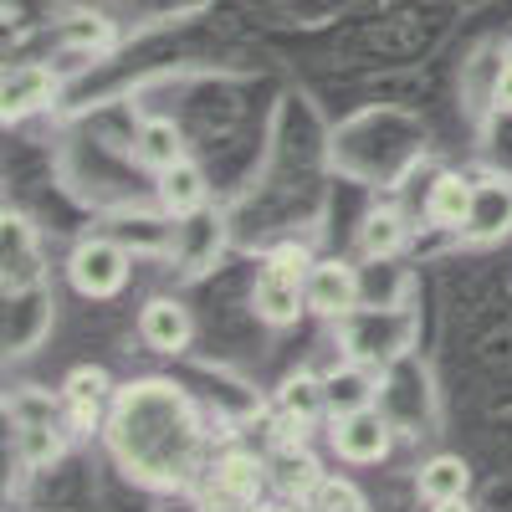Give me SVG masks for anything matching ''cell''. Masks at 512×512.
I'll list each match as a JSON object with an SVG mask.
<instances>
[{
    "instance_id": "obj_23",
    "label": "cell",
    "mask_w": 512,
    "mask_h": 512,
    "mask_svg": "<svg viewBox=\"0 0 512 512\" xmlns=\"http://www.w3.org/2000/svg\"><path fill=\"white\" fill-rule=\"evenodd\" d=\"M492 113H507L512 118V52L497 62V72H492Z\"/></svg>"
},
{
    "instance_id": "obj_16",
    "label": "cell",
    "mask_w": 512,
    "mask_h": 512,
    "mask_svg": "<svg viewBox=\"0 0 512 512\" xmlns=\"http://www.w3.org/2000/svg\"><path fill=\"white\" fill-rule=\"evenodd\" d=\"M323 390H328V415H349L364 405H379V369L369 364H338L333 374H323Z\"/></svg>"
},
{
    "instance_id": "obj_2",
    "label": "cell",
    "mask_w": 512,
    "mask_h": 512,
    "mask_svg": "<svg viewBox=\"0 0 512 512\" xmlns=\"http://www.w3.org/2000/svg\"><path fill=\"white\" fill-rule=\"evenodd\" d=\"M318 256L297 241H282L262 256V267H256V282H251V308L267 328H292L297 318L308 313V272H313Z\"/></svg>"
},
{
    "instance_id": "obj_10",
    "label": "cell",
    "mask_w": 512,
    "mask_h": 512,
    "mask_svg": "<svg viewBox=\"0 0 512 512\" xmlns=\"http://www.w3.org/2000/svg\"><path fill=\"white\" fill-rule=\"evenodd\" d=\"M57 103V77L52 67H41V62H21L6 72V88H0V113H6V123H21L41 108H52Z\"/></svg>"
},
{
    "instance_id": "obj_4",
    "label": "cell",
    "mask_w": 512,
    "mask_h": 512,
    "mask_svg": "<svg viewBox=\"0 0 512 512\" xmlns=\"http://www.w3.org/2000/svg\"><path fill=\"white\" fill-rule=\"evenodd\" d=\"M200 512H251L267 492V461L256 451H221L210 472H200Z\"/></svg>"
},
{
    "instance_id": "obj_18",
    "label": "cell",
    "mask_w": 512,
    "mask_h": 512,
    "mask_svg": "<svg viewBox=\"0 0 512 512\" xmlns=\"http://www.w3.org/2000/svg\"><path fill=\"white\" fill-rule=\"evenodd\" d=\"M277 415L313 431L318 420H328V390H323V374H292L282 390H277Z\"/></svg>"
},
{
    "instance_id": "obj_9",
    "label": "cell",
    "mask_w": 512,
    "mask_h": 512,
    "mask_svg": "<svg viewBox=\"0 0 512 512\" xmlns=\"http://www.w3.org/2000/svg\"><path fill=\"white\" fill-rule=\"evenodd\" d=\"M139 338L154 354H185L195 338V318L180 297H149L139 308Z\"/></svg>"
},
{
    "instance_id": "obj_22",
    "label": "cell",
    "mask_w": 512,
    "mask_h": 512,
    "mask_svg": "<svg viewBox=\"0 0 512 512\" xmlns=\"http://www.w3.org/2000/svg\"><path fill=\"white\" fill-rule=\"evenodd\" d=\"M108 21L103 16H93V11H77V16H67L62 21V41H72L77 52H93V47H108Z\"/></svg>"
},
{
    "instance_id": "obj_14",
    "label": "cell",
    "mask_w": 512,
    "mask_h": 512,
    "mask_svg": "<svg viewBox=\"0 0 512 512\" xmlns=\"http://www.w3.org/2000/svg\"><path fill=\"white\" fill-rule=\"evenodd\" d=\"M364 262H395V256L410 246V221L400 216L395 205H374L369 216L359 221V236H354Z\"/></svg>"
},
{
    "instance_id": "obj_20",
    "label": "cell",
    "mask_w": 512,
    "mask_h": 512,
    "mask_svg": "<svg viewBox=\"0 0 512 512\" xmlns=\"http://www.w3.org/2000/svg\"><path fill=\"white\" fill-rule=\"evenodd\" d=\"M359 297H364V308H405L410 272L400 267V256L395 262H364L359 267Z\"/></svg>"
},
{
    "instance_id": "obj_7",
    "label": "cell",
    "mask_w": 512,
    "mask_h": 512,
    "mask_svg": "<svg viewBox=\"0 0 512 512\" xmlns=\"http://www.w3.org/2000/svg\"><path fill=\"white\" fill-rule=\"evenodd\" d=\"M62 415H67V431L72 436H93V431H103L108 425V405H113V395H118V384L108 379V369H98V364H77V369H67V379H62Z\"/></svg>"
},
{
    "instance_id": "obj_12",
    "label": "cell",
    "mask_w": 512,
    "mask_h": 512,
    "mask_svg": "<svg viewBox=\"0 0 512 512\" xmlns=\"http://www.w3.org/2000/svg\"><path fill=\"white\" fill-rule=\"evenodd\" d=\"M159 185V210L169 221H185V216H200V210H210V180H205V169L195 159H180V164H169L164 175H154Z\"/></svg>"
},
{
    "instance_id": "obj_3",
    "label": "cell",
    "mask_w": 512,
    "mask_h": 512,
    "mask_svg": "<svg viewBox=\"0 0 512 512\" xmlns=\"http://www.w3.org/2000/svg\"><path fill=\"white\" fill-rule=\"evenodd\" d=\"M338 344H344V354L354 364H369V369H390L400 359H410L415 349V313L410 308H354L349 318H338Z\"/></svg>"
},
{
    "instance_id": "obj_25",
    "label": "cell",
    "mask_w": 512,
    "mask_h": 512,
    "mask_svg": "<svg viewBox=\"0 0 512 512\" xmlns=\"http://www.w3.org/2000/svg\"><path fill=\"white\" fill-rule=\"evenodd\" d=\"M277 512H318V507H313V502H308V497H287V502H282V507H277Z\"/></svg>"
},
{
    "instance_id": "obj_13",
    "label": "cell",
    "mask_w": 512,
    "mask_h": 512,
    "mask_svg": "<svg viewBox=\"0 0 512 512\" xmlns=\"http://www.w3.org/2000/svg\"><path fill=\"white\" fill-rule=\"evenodd\" d=\"M472 200H477V180L446 169V175H436L431 190H425V221H431L436 231H456L461 236L466 221H472Z\"/></svg>"
},
{
    "instance_id": "obj_19",
    "label": "cell",
    "mask_w": 512,
    "mask_h": 512,
    "mask_svg": "<svg viewBox=\"0 0 512 512\" xmlns=\"http://www.w3.org/2000/svg\"><path fill=\"white\" fill-rule=\"evenodd\" d=\"M415 492L425 502H451V497H466L472 492V466H466L461 456L441 451L431 461H420V472H415Z\"/></svg>"
},
{
    "instance_id": "obj_11",
    "label": "cell",
    "mask_w": 512,
    "mask_h": 512,
    "mask_svg": "<svg viewBox=\"0 0 512 512\" xmlns=\"http://www.w3.org/2000/svg\"><path fill=\"white\" fill-rule=\"evenodd\" d=\"M502 236H512V180H477L472 221H466L461 241H472V246H497Z\"/></svg>"
},
{
    "instance_id": "obj_21",
    "label": "cell",
    "mask_w": 512,
    "mask_h": 512,
    "mask_svg": "<svg viewBox=\"0 0 512 512\" xmlns=\"http://www.w3.org/2000/svg\"><path fill=\"white\" fill-rule=\"evenodd\" d=\"M67 425H21L16 431V451H21V461L26 466H47V461H57L62 451H67Z\"/></svg>"
},
{
    "instance_id": "obj_5",
    "label": "cell",
    "mask_w": 512,
    "mask_h": 512,
    "mask_svg": "<svg viewBox=\"0 0 512 512\" xmlns=\"http://www.w3.org/2000/svg\"><path fill=\"white\" fill-rule=\"evenodd\" d=\"M128 272H134V256H128L123 241L113 236H82L67 251V282L77 297H93V303H108L128 287Z\"/></svg>"
},
{
    "instance_id": "obj_24",
    "label": "cell",
    "mask_w": 512,
    "mask_h": 512,
    "mask_svg": "<svg viewBox=\"0 0 512 512\" xmlns=\"http://www.w3.org/2000/svg\"><path fill=\"white\" fill-rule=\"evenodd\" d=\"M431 512H477L466 497H451V502H431Z\"/></svg>"
},
{
    "instance_id": "obj_8",
    "label": "cell",
    "mask_w": 512,
    "mask_h": 512,
    "mask_svg": "<svg viewBox=\"0 0 512 512\" xmlns=\"http://www.w3.org/2000/svg\"><path fill=\"white\" fill-rule=\"evenodd\" d=\"M303 292H308V313L328 318V323L349 318L364 303V297H359V267L344 262V256H318L308 282H303Z\"/></svg>"
},
{
    "instance_id": "obj_17",
    "label": "cell",
    "mask_w": 512,
    "mask_h": 512,
    "mask_svg": "<svg viewBox=\"0 0 512 512\" xmlns=\"http://www.w3.org/2000/svg\"><path fill=\"white\" fill-rule=\"evenodd\" d=\"M134 159L149 169V175H164L169 164L190 159V154H185V128H180L175 118H149V123H139V134H134Z\"/></svg>"
},
{
    "instance_id": "obj_6",
    "label": "cell",
    "mask_w": 512,
    "mask_h": 512,
    "mask_svg": "<svg viewBox=\"0 0 512 512\" xmlns=\"http://www.w3.org/2000/svg\"><path fill=\"white\" fill-rule=\"evenodd\" d=\"M328 446L344 466H379L395 451V420L379 405L349 410V415H328Z\"/></svg>"
},
{
    "instance_id": "obj_15",
    "label": "cell",
    "mask_w": 512,
    "mask_h": 512,
    "mask_svg": "<svg viewBox=\"0 0 512 512\" xmlns=\"http://www.w3.org/2000/svg\"><path fill=\"white\" fill-rule=\"evenodd\" d=\"M169 251H175V262L180 272H205L210 262H216V251H221V221L210 216V210H200V216H185L175 221V236H169Z\"/></svg>"
},
{
    "instance_id": "obj_26",
    "label": "cell",
    "mask_w": 512,
    "mask_h": 512,
    "mask_svg": "<svg viewBox=\"0 0 512 512\" xmlns=\"http://www.w3.org/2000/svg\"><path fill=\"white\" fill-rule=\"evenodd\" d=\"M328 512H369V502H364V492H359V497H349V502H338V507H328Z\"/></svg>"
},
{
    "instance_id": "obj_1",
    "label": "cell",
    "mask_w": 512,
    "mask_h": 512,
    "mask_svg": "<svg viewBox=\"0 0 512 512\" xmlns=\"http://www.w3.org/2000/svg\"><path fill=\"white\" fill-rule=\"evenodd\" d=\"M103 441L128 482L149 492H180L200 482L205 420L175 379H134L108 405Z\"/></svg>"
}]
</instances>
